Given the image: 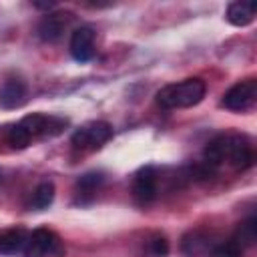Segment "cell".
<instances>
[{"mask_svg": "<svg viewBox=\"0 0 257 257\" xmlns=\"http://www.w3.org/2000/svg\"><path fill=\"white\" fill-rule=\"evenodd\" d=\"M94 40H96V32L92 26L84 24V26L74 28L70 34V42H68V50L72 58L76 62H88L94 56Z\"/></svg>", "mask_w": 257, "mask_h": 257, "instance_id": "52a82bcc", "label": "cell"}, {"mask_svg": "<svg viewBox=\"0 0 257 257\" xmlns=\"http://www.w3.org/2000/svg\"><path fill=\"white\" fill-rule=\"evenodd\" d=\"M215 247V243L211 241V237L203 231H189L183 239H181V251L187 257H199V255H207L211 249Z\"/></svg>", "mask_w": 257, "mask_h": 257, "instance_id": "30bf717a", "label": "cell"}, {"mask_svg": "<svg viewBox=\"0 0 257 257\" xmlns=\"http://www.w3.org/2000/svg\"><path fill=\"white\" fill-rule=\"evenodd\" d=\"M70 20H72V14H68V12H48L38 22L36 32H38L40 40H44V42H56L64 34V30L68 28Z\"/></svg>", "mask_w": 257, "mask_h": 257, "instance_id": "ba28073f", "label": "cell"}, {"mask_svg": "<svg viewBox=\"0 0 257 257\" xmlns=\"http://www.w3.org/2000/svg\"><path fill=\"white\" fill-rule=\"evenodd\" d=\"M26 239H28V233L22 227H12V229L2 231L0 233V253L2 255H14V253L24 251Z\"/></svg>", "mask_w": 257, "mask_h": 257, "instance_id": "7c38bea8", "label": "cell"}, {"mask_svg": "<svg viewBox=\"0 0 257 257\" xmlns=\"http://www.w3.org/2000/svg\"><path fill=\"white\" fill-rule=\"evenodd\" d=\"M6 141H8V145L12 147V149H26L28 145H30V141H32V137L28 135V131L20 124V122H16V124H12L10 128H8V133H6Z\"/></svg>", "mask_w": 257, "mask_h": 257, "instance_id": "2e32d148", "label": "cell"}, {"mask_svg": "<svg viewBox=\"0 0 257 257\" xmlns=\"http://www.w3.org/2000/svg\"><path fill=\"white\" fill-rule=\"evenodd\" d=\"M0 183H2V171H0Z\"/></svg>", "mask_w": 257, "mask_h": 257, "instance_id": "d6986e66", "label": "cell"}, {"mask_svg": "<svg viewBox=\"0 0 257 257\" xmlns=\"http://www.w3.org/2000/svg\"><path fill=\"white\" fill-rule=\"evenodd\" d=\"M28 100V88L18 78H8L0 86V106L2 108H18Z\"/></svg>", "mask_w": 257, "mask_h": 257, "instance_id": "9c48e42d", "label": "cell"}, {"mask_svg": "<svg viewBox=\"0 0 257 257\" xmlns=\"http://www.w3.org/2000/svg\"><path fill=\"white\" fill-rule=\"evenodd\" d=\"M104 183V175L100 171H90V173H84L78 181H76V195L80 201H88L94 197V193L102 187Z\"/></svg>", "mask_w": 257, "mask_h": 257, "instance_id": "4fadbf2b", "label": "cell"}, {"mask_svg": "<svg viewBox=\"0 0 257 257\" xmlns=\"http://www.w3.org/2000/svg\"><path fill=\"white\" fill-rule=\"evenodd\" d=\"M233 241L241 247V249H249L257 243V219L251 215L247 217L245 221H241L235 229V235H233Z\"/></svg>", "mask_w": 257, "mask_h": 257, "instance_id": "5bb4252c", "label": "cell"}, {"mask_svg": "<svg viewBox=\"0 0 257 257\" xmlns=\"http://www.w3.org/2000/svg\"><path fill=\"white\" fill-rule=\"evenodd\" d=\"M159 195V173L155 167L147 165L137 171L133 179V197L139 205H149Z\"/></svg>", "mask_w": 257, "mask_h": 257, "instance_id": "8992f818", "label": "cell"}, {"mask_svg": "<svg viewBox=\"0 0 257 257\" xmlns=\"http://www.w3.org/2000/svg\"><path fill=\"white\" fill-rule=\"evenodd\" d=\"M255 161L253 145L247 137L227 133L215 137L203 153V169L207 173L217 171L221 167H231L233 171H247Z\"/></svg>", "mask_w": 257, "mask_h": 257, "instance_id": "6da1fadb", "label": "cell"}, {"mask_svg": "<svg viewBox=\"0 0 257 257\" xmlns=\"http://www.w3.org/2000/svg\"><path fill=\"white\" fill-rule=\"evenodd\" d=\"M149 253L153 257H165L169 253V241L163 237V235H155L151 241H149Z\"/></svg>", "mask_w": 257, "mask_h": 257, "instance_id": "ac0fdd59", "label": "cell"}, {"mask_svg": "<svg viewBox=\"0 0 257 257\" xmlns=\"http://www.w3.org/2000/svg\"><path fill=\"white\" fill-rule=\"evenodd\" d=\"M257 98V80L255 78H245L237 84H233L221 98V106L233 110V112H241L247 110L255 104Z\"/></svg>", "mask_w": 257, "mask_h": 257, "instance_id": "5b68a950", "label": "cell"}, {"mask_svg": "<svg viewBox=\"0 0 257 257\" xmlns=\"http://www.w3.org/2000/svg\"><path fill=\"white\" fill-rule=\"evenodd\" d=\"M52 201H54V185H52L50 181H44V183H40V185L34 189L32 199H30V207L42 211V209L50 207Z\"/></svg>", "mask_w": 257, "mask_h": 257, "instance_id": "9a60e30c", "label": "cell"}, {"mask_svg": "<svg viewBox=\"0 0 257 257\" xmlns=\"http://www.w3.org/2000/svg\"><path fill=\"white\" fill-rule=\"evenodd\" d=\"M112 139V126L104 120H92L72 133V147L78 151H96Z\"/></svg>", "mask_w": 257, "mask_h": 257, "instance_id": "3957f363", "label": "cell"}, {"mask_svg": "<svg viewBox=\"0 0 257 257\" xmlns=\"http://www.w3.org/2000/svg\"><path fill=\"white\" fill-rule=\"evenodd\" d=\"M207 84L201 78H185L163 86L157 92V104L163 108H189L205 98Z\"/></svg>", "mask_w": 257, "mask_h": 257, "instance_id": "7a4b0ae2", "label": "cell"}, {"mask_svg": "<svg viewBox=\"0 0 257 257\" xmlns=\"http://www.w3.org/2000/svg\"><path fill=\"white\" fill-rule=\"evenodd\" d=\"M243 255V249L233 241H223V243H217L211 251H209V257H241Z\"/></svg>", "mask_w": 257, "mask_h": 257, "instance_id": "e0dca14e", "label": "cell"}, {"mask_svg": "<svg viewBox=\"0 0 257 257\" xmlns=\"http://www.w3.org/2000/svg\"><path fill=\"white\" fill-rule=\"evenodd\" d=\"M255 12H257V4L255 2H249V0H237V2H231L227 6V12H225V18L229 24L233 26H247L253 22L255 18Z\"/></svg>", "mask_w": 257, "mask_h": 257, "instance_id": "8fae6325", "label": "cell"}, {"mask_svg": "<svg viewBox=\"0 0 257 257\" xmlns=\"http://www.w3.org/2000/svg\"><path fill=\"white\" fill-rule=\"evenodd\" d=\"M62 253H64L62 239L52 229L40 227L28 233V239L24 245L26 257H48V255H62Z\"/></svg>", "mask_w": 257, "mask_h": 257, "instance_id": "277c9868", "label": "cell"}]
</instances>
